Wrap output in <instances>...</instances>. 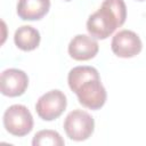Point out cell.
<instances>
[{"instance_id":"6da1fadb","label":"cell","mask_w":146,"mask_h":146,"mask_svg":"<svg viewBox=\"0 0 146 146\" xmlns=\"http://www.w3.org/2000/svg\"><path fill=\"white\" fill-rule=\"evenodd\" d=\"M67 82L78 96L79 103L90 110H99L104 106L107 94L100 82L98 71L92 66H75L67 76Z\"/></svg>"},{"instance_id":"7a4b0ae2","label":"cell","mask_w":146,"mask_h":146,"mask_svg":"<svg viewBox=\"0 0 146 146\" xmlns=\"http://www.w3.org/2000/svg\"><path fill=\"white\" fill-rule=\"evenodd\" d=\"M125 18L127 7L123 0H104L100 8L89 16L87 30L92 38L104 40L122 26Z\"/></svg>"},{"instance_id":"3957f363","label":"cell","mask_w":146,"mask_h":146,"mask_svg":"<svg viewBox=\"0 0 146 146\" xmlns=\"http://www.w3.org/2000/svg\"><path fill=\"white\" fill-rule=\"evenodd\" d=\"M3 125L13 136L23 137L33 129V117L26 106L15 104L6 110L3 114Z\"/></svg>"},{"instance_id":"277c9868","label":"cell","mask_w":146,"mask_h":146,"mask_svg":"<svg viewBox=\"0 0 146 146\" xmlns=\"http://www.w3.org/2000/svg\"><path fill=\"white\" fill-rule=\"evenodd\" d=\"M95 129L92 116L81 110H74L67 114L64 120V130L67 137L75 141L88 139Z\"/></svg>"},{"instance_id":"5b68a950","label":"cell","mask_w":146,"mask_h":146,"mask_svg":"<svg viewBox=\"0 0 146 146\" xmlns=\"http://www.w3.org/2000/svg\"><path fill=\"white\" fill-rule=\"evenodd\" d=\"M67 105L66 96L60 90H50L43 94L35 104L38 115L44 121H52L62 115Z\"/></svg>"},{"instance_id":"8992f818","label":"cell","mask_w":146,"mask_h":146,"mask_svg":"<svg viewBox=\"0 0 146 146\" xmlns=\"http://www.w3.org/2000/svg\"><path fill=\"white\" fill-rule=\"evenodd\" d=\"M111 48L117 57L131 58L141 51L143 43L140 38L133 31L122 30L113 36Z\"/></svg>"},{"instance_id":"52a82bcc","label":"cell","mask_w":146,"mask_h":146,"mask_svg":"<svg viewBox=\"0 0 146 146\" xmlns=\"http://www.w3.org/2000/svg\"><path fill=\"white\" fill-rule=\"evenodd\" d=\"M29 86L27 74L18 68H7L1 73V92L8 97H17L25 92Z\"/></svg>"},{"instance_id":"ba28073f","label":"cell","mask_w":146,"mask_h":146,"mask_svg":"<svg viewBox=\"0 0 146 146\" xmlns=\"http://www.w3.org/2000/svg\"><path fill=\"white\" fill-rule=\"evenodd\" d=\"M98 49L96 39L86 34L75 35L68 44V54L75 60H89L97 55Z\"/></svg>"},{"instance_id":"9c48e42d","label":"cell","mask_w":146,"mask_h":146,"mask_svg":"<svg viewBox=\"0 0 146 146\" xmlns=\"http://www.w3.org/2000/svg\"><path fill=\"white\" fill-rule=\"evenodd\" d=\"M50 8V0H18L17 15L23 21H39Z\"/></svg>"},{"instance_id":"30bf717a","label":"cell","mask_w":146,"mask_h":146,"mask_svg":"<svg viewBox=\"0 0 146 146\" xmlns=\"http://www.w3.org/2000/svg\"><path fill=\"white\" fill-rule=\"evenodd\" d=\"M40 33L36 29L30 25H23L18 27L14 35L15 44L24 51H31L38 48L40 44Z\"/></svg>"},{"instance_id":"8fae6325","label":"cell","mask_w":146,"mask_h":146,"mask_svg":"<svg viewBox=\"0 0 146 146\" xmlns=\"http://www.w3.org/2000/svg\"><path fill=\"white\" fill-rule=\"evenodd\" d=\"M64 144V139L55 130H40L32 140L33 146H63Z\"/></svg>"},{"instance_id":"7c38bea8","label":"cell","mask_w":146,"mask_h":146,"mask_svg":"<svg viewBox=\"0 0 146 146\" xmlns=\"http://www.w3.org/2000/svg\"><path fill=\"white\" fill-rule=\"evenodd\" d=\"M137 1H144V0H137Z\"/></svg>"},{"instance_id":"4fadbf2b","label":"cell","mask_w":146,"mask_h":146,"mask_svg":"<svg viewBox=\"0 0 146 146\" xmlns=\"http://www.w3.org/2000/svg\"><path fill=\"white\" fill-rule=\"evenodd\" d=\"M65 1H70V0H65Z\"/></svg>"}]
</instances>
